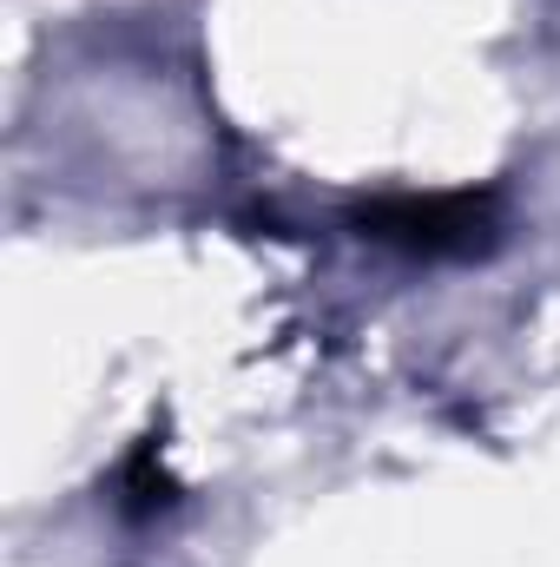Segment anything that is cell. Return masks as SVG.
Instances as JSON below:
<instances>
[{
	"mask_svg": "<svg viewBox=\"0 0 560 567\" xmlns=\"http://www.w3.org/2000/svg\"><path fill=\"white\" fill-rule=\"evenodd\" d=\"M356 238L396 245L409 258H475L495 245V192H428L376 198L356 212Z\"/></svg>",
	"mask_w": 560,
	"mask_h": 567,
	"instance_id": "6da1fadb",
	"label": "cell"
}]
</instances>
